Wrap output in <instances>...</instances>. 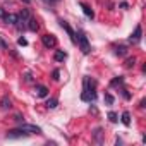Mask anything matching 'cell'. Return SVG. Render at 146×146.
Instances as JSON below:
<instances>
[{"mask_svg": "<svg viewBox=\"0 0 146 146\" xmlns=\"http://www.w3.org/2000/svg\"><path fill=\"white\" fill-rule=\"evenodd\" d=\"M136 65V57H129V58H125V62H124V67L125 69H132Z\"/></svg>", "mask_w": 146, "mask_h": 146, "instance_id": "d6986e66", "label": "cell"}, {"mask_svg": "<svg viewBox=\"0 0 146 146\" xmlns=\"http://www.w3.org/2000/svg\"><path fill=\"white\" fill-rule=\"evenodd\" d=\"M81 100H83V102H88V103L95 102V100H96V91H88V90H83V93H81Z\"/></svg>", "mask_w": 146, "mask_h": 146, "instance_id": "9c48e42d", "label": "cell"}, {"mask_svg": "<svg viewBox=\"0 0 146 146\" xmlns=\"http://www.w3.org/2000/svg\"><path fill=\"white\" fill-rule=\"evenodd\" d=\"M120 84H124V78L122 76H117V78H113L110 81V86H120Z\"/></svg>", "mask_w": 146, "mask_h": 146, "instance_id": "44dd1931", "label": "cell"}, {"mask_svg": "<svg viewBox=\"0 0 146 146\" xmlns=\"http://www.w3.org/2000/svg\"><path fill=\"white\" fill-rule=\"evenodd\" d=\"M23 2H24V4H31V2H33V0H23Z\"/></svg>", "mask_w": 146, "mask_h": 146, "instance_id": "836d02e7", "label": "cell"}, {"mask_svg": "<svg viewBox=\"0 0 146 146\" xmlns=\"http://www.w3.org/2000/svg\"><path fill=\"white\" fill-rule=\"evenodd\" d=\"M58 23H60V28H62V29H64V31H65V33L69 35L70 41H72V43L76 45V33H74V29H72V28L69 26V23H67V21H64V19H60Z\"/></svg>", "mask_w": 146, "mask_h": 146, "instance_id": "8992f818", "label": "cell"}, {"mask_svg": "<svg viewBox=\"0 0 146 146\" xmlns=\"http://www.w3.org/2000/svg\"><path fill=\"white\" fill-rule=\"evenodd\" d=\"M24 81H26V83H33V74H31V72H26Z\"/></svg>", "mask_w": 146, "mask_h": 146, "instance_id": "484cf974", "label": "cell"}, {"mask_svg": "<svg viewBox=\"0 0 146 146\" xmlns=\"http://www.w3.org/2000/svg\"><path fill=\"white\" fill-rule=\"evenodd\" d=\"M26 136H29V134L24 132L21 127H17V129H11V131H7V134H5L7 139H19V137H26Z\"/></svg>", "mask_w": 146, "mask_h": 146, "instance_id": "5b68a950", "label": "cell"}, {"mask_svg": "<svg viewBox=\"0 0 146 146\" xmlns=\"http://www.w3.org/2000/svg\"><path fill=\"white\" fill-rule=\"evenodd\" d=\"M141 38H143V29H141V24H137L134 28V33H131V36H129V43L137 45L141 41Z\"/></svg>", "mask_w": 146, "mask_h": 146, "instance_id": "3957f363", "label": "cell"}, {"mask_svg": "<svg viewBox=\"0 0 146 146\" xmlns=\"http://www.w3.org/2000/svg\"><path fill=\"white\" fill-rule=\"evenodd\" d=\"M83 90L96 91V81H95V79H91L90 76H84V79H83Z\"/></svg>", "mask_w": 146, "mask_h": 146, "instance_id": "ba28073f", "label": "cell"}, {"mask_svg": "<svg viewBox=\"0 0 146 146\" xmlns=\"http://www.w3.org/2000/svg\"><path fill=\"white\" fill-rule=\"evenodd\" d=\"M19 127H21L24 132H28L29 136H31V134H41V127H38V125H31V124H24V122H23Z\"/></svg>", "mask_w": 146, "mask_h": 146, "instance_id": "52a82bcc", "label": "cell"}, {"mask_svg": "<svg viewBox=\"0 0 146 146\" xmlns=\"http://www.w3.org/2000/svg\"><path fill=\"white\" fill-rule=\"evenodd\" d=\"M0 48H4V50H9V45L4 41V38H2V36H0Z\"/></svg>", "mask_w": 146, "mask_h": 146, "instance_id": "4316f807", "label": "cell"}, {"mask_svg": "<svg viewBox=\"0 0 146 146\" xmlns=\"http://www.w3.org/2000/svg\"><path fill=\"white\" fill-rule=\"evenodd\" d=\"M144 103H146V102H144V100H141V102H139V108H144V107H146Z\"/></svg>", "mask_w": 146, "mask_h": 146, "instance_id": "1f68e13d", "label": "cell"}, {"mask_svg": "<svg viewBox=\"0 0 146 146\" xmlns=\"http://www.w3.org/2000/svg\"><path fill=\"white\" fill-rule=\"evenodd\" d=\"M93 137H95V141H96L98 144H102V143H103V129H102V127H96L95 132H93Z\"/></svg>", "mask_w": 146, "mask_h": 146, "instance_id": "4fadbf2b", "label": "cell"}, {"mask_svg": "<svg viewBox=\"0 0 146 146\" xmlns=\"http://www.w3.org/2000/svg\"><path fill=\"white\" fill-rule=\"evenodd\" d=\"M113 102H115L113 96H112L110 93H105V103H107V105H113Z\"/></svg>", "mask_w": 146, "mask_h": 146, "instance_id": "603a6c76", "label": "cell"}, {"mask_svg": "<svg viewBox=\"0 0 146 146\" xmlns=\"http://www.w3.org/2000/svg\"><path fill=\"white\" fill-rule=\"evenodd\" d=\"M31 17V11L29 9H23L19 14H17V23H16V28L17 29H28V21Z\"/></svg>", "mask_w": 146, "mask_h": 146, "instance_id": "7a4b0ae2", "label": "cell"}, {"mask_svg": "<svg viewBox=\"0 0 146 146\" xmlns=\"http://www.w3.org/2000/svg\"><path fill=\"white\" fill-rule=\"evenodd\" d=\"M36 96H38V98L48 96V88H46V86H36Z\"/></svg>", "mask_w": 146, "mask_h": 146, "instance_id": "9a60e30c", "label": "cell"}, {"mask_svg": "<svg viewBox=\"0 0 146 146\" xmlns=\"http://www.w3.org/2000/svg\"><path fill=\"white\" fill-rule=\"evenodd\" d=\"M76 45H79V48H81V52L84 53V55H90L91 53V45H90V41H88V36L83 33V31H78L76 33Z\"/></svg>", "mask_w": 146, "mask_h": 146, "instance_id": "6da1fadb", "label": "cell"}, {"mask_svg": "<svg viewBox=\"0 0 146 146\" xmlns=\"http://www.w3.org/2000/svg\"><path fill=\"white\" fill-rule=\"evenodd\" d=\"M28 29L33 31V33H36V31L40 29V23L36 21V17H33V16L29 17V21H28Z\"/></svg>", "mask_w": 146, "mask_h": 146, "instance_id": "8fae6325", "label": "cell"}, {"mask_svg": "<svg viewBox=\"0 0 146 146\" xmlns=\"http://www.w3.org/2000/svg\"><path fill=\"white\" fill-rule=\"evenodd\" d=\"M52 79H53V81H58V79H60V70H58V69H55V70L52 72Z\"/></svg>", "mask_w": 146, "mask_h": 146, "instance_id": "d4e9b609", "label": "cell"}, {"mask_svg": "<svg viewBox=\"0 0 146 146\" xmlns=\"http://www.w3.org/2000/svg\"><path fill=\"white\" fill-rule=\"evenodd\" d=\"M65 58H67V52H64V50H57L53 53V60L55 62H64Z\"/></svg>", "mask_w": 146, "mask_h": 146, "instance_id": "7c38bea8", "label": "cell"}, {"mask_svg": "<svg viewBox=\"0 0 146 146\" xmlns=\"http://www.w3.org/2000/svg\"><path fill=\"white\" fill-rule=\"evenodd\" d=\"M58 105V100L57 98H48V102H46V108H55Z\"/></svg>", "mask_w": 146, "mask_h": 146, "instance_id": "7402d4cb", "label": "cell"}, {"mask_svg": "<svg viewBox=\"0 0 146 146\" xmlns=\"http://www.w3.org/2000/svg\"><path fill=\"white\" fill-rule=\"evenodd\" d=\"M45 2H48V4H57L58 0H45Z\"/></svg>", "mask_w": 146, "mask_h": 146, "instance_id": "d6a6232c", "label": "cell"}, {"mask_svg": "<svg viewBox=\"0 0 146 146\" xmlns=\"http://www.w3.org/2000/svg\"><path fill=\"white\" fill-rule=\"evenodd\" d=\"M41 43H43L45 48H55L57 46V38H55V35H43Z\"/></svg>", "mask_w": 146, "mask_h": 146, "instance_id": "277c9868", "label": "cell"}, {"mask_svg": "<svg viewBox=\"0 0 146 146\" xmlns=\"http://www.w3.org/2000/svg\"><path fill=\"white\" fill-rule=\"evenodd\" d=\"M120 95H122V98H124V100H127V102L132 98V95L129 93V90H127L125 86H122V84H120Z\"/></svg>", "mask_w": 146, "mask_h": 146, "instance_id": "ac0fdd59", "label": "cell"}, {"mask_svg": "<svg viewBox=\"0 0 146 146\" xmlns=\"http://www.w3.org/2000/svg\"><path fill=\"white\" fill-rule=\"evenodd\" d=\"M115 55H117V57H124V55H127V46H125V45H119V46H115Z\"/></svg>", "mask_w": 146, "mask_h": 146, "instance_id": "e0dca14e", "label": "cell"}, {"mask_svg": "<svg viewBox=\"0 0 146 146\" xmlns=\"http://www.w3.org/2000/svg\"><path fill=\"white\" fill-rule=\"evenodd\" d=\"M119 7H120V9H129V4H127V2H120Z\"/></svg>", "mask_w": 146, "mask_h": 146, "instance_id": "f546056e", "label": "cell"}, {"mask_svg": "<svg viewBox=\"0 0 146 146\" xmlns=\"http://www.w3.org/2000/svg\"><path fill=\"white\" fill-rule=\"evenodd\" d=\"M4 23H5V24H12V26H16V23H17V16H16V14H5Z\"/></svg>", "mask_w": 146, "mask_h": 146, "instance_id": "5bb4252c", "label": "cell"}, {"mask_svg": "<svg viewBox=\"0 0 146 146\" xmlns=\"http://www.w3.org/2000/svg\"><path fill=\"white\" fill-rule=\"evenodd\" d=\"M120 120H122V124H124L125 127H129V125H131V113H129V112H124Z\"/></svg>", "mask_w": 146, "mask_h": 146, "instance_id": "ffe728a7", "label": "cell"}, {"mask_svg": "<svg viewBox=\"0 0 146 146\" xmlns=\"http://www.w3.org/2000/svg\"><path fill=\"white\" fill-rule=\"evenodd\" d=\"M5 9H2V7H0V21H4V17H5Z\"/></svg>", "mask_w": 146, "mask_h": 146, "instance_id": "f1b7e54d", "label": "cell"}, {"mask_svg": "<svg viewBox=\"0 0 146 146\" xmlns=\"http://www.w3.org/2000/svg\"><path fill=\"white\" fill-rule=\"evenodd\" d=\"M0 107H2L4 110H7V108H11L12 107V102H11V98L5 95V96H2V100H0Z\"/></svg>", "mask_w": 146, "mask_h": 146, "instance_id": "2e32d148", "label": "cell"}, {"mask_svg": "<svg viewBox=\"0 0 146 146\" xmlns=\"http://www.w3.org/2000/svg\"><path fill=\"white\" fill-rule=\"evenodd\" d=\"M14 119H16L17 122H21V120H23V115H21V113H16V115H14Z\"/></svg>", "mask_w": 146, "mask_h": 146, "instance_id": "4dcf8cb0", "label": "cell"}, {"mask_svg": "<svg viewBox=\"0 0 146 146\" xmlns=\"http://www.w3.org/2000/svg\"><path fill=\"white\" fill-rule=\"evenodd\" d=\"M79 7L83 9V12H84V16H86L88 19H95V12L91 11V7H90L88 4H84V2H79Z\"/></svg>", "mask_w": 146, "mask_h": 146, "instance_id": "30bf717a", "label": "cell"}, {"mask_svg": "<svg viewBox=\"0 0 146 146\" xmlns=\"http://www.w3.org/2000/svg\"><path fill=\"white\" fill-rule=\"evenodd\" d=\"M108 120H110L112 124H115V122L119 120V117H117V113H115V112H108Z\"/></svg>", "mask_w": 146, "mask_h": 146, "instance_id": "cb8c5ba5", "label": "cell"}, {"mask_svg": "<svg viewBox=\"0 0 146 146\" xmlns=\"http://www.w3.org/2000/svg\"><path fill=\"white\" fill-rule=\"evenodd\" d=\"M17 45H19V46H26V45H28V40H26V38H19V40H17Z\"/></svg>", "mask_w": 146, "mask_h": 146, "instance_id": "83f0119b", "label": "cell"}]
</instances>
